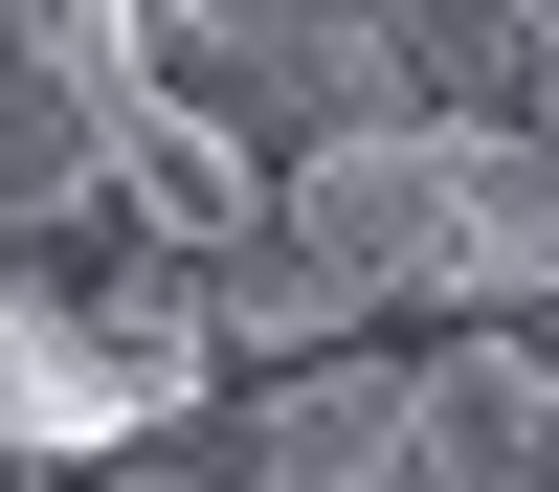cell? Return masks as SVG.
Masks as SVG:
<instances>
[{
	"label": "cell",
	"instance_id": "1",
	"mask_svg": "<svg viewBox=\"0 0 559 492\" xmlns=\"http://www.w3.org/2000/svg\"><path fill=\"white\" fill-rule=\"evenodd\" d=\"M292 224L358 313H559V134L537 112H381L292 157Z\"/></svg>",
	"mask_w": 559,
	"mask_h": 492
},
{
	"label": "cell",
	"instance_id": "2",
	"mask_svg": "<svg viewBox=\"0 0 559 492\" xmlns=\"http://www.w3.org/2000/svg\"><path fill=\"white\" fill-rule=\"evenodd\" d=\"M202 381L224 336L157 224H112V268H23V224H0V470H112V447L202 425Z\"/></svg>",
	"mask_w": 559,
	"mask_h": 492
},
{
	"label": "cell",
	"instance_id": "3",
	"mask_svg": "<svg viewBox=\"0 0 559 492\" xmlns=\"http://www.w3.org/2000/svg\"><path fill=\"white\" fill-rule=\"evenodd\" d=\"M157 89H202L247 157H336V134L426 112L403 0H157Z\"/></svg>",
	"mask_w": 559,
	"mask_h": 492
},
{
	"label": "cell",
	"instance_id": "4",
	"mask_svg": "<svg viewBox=\"0 0 559 492\" xmlns=\"http://www.w3.org/2000/svg\"><path fill=\"white\" fill-rule=\"evenodd\" d=\"M403 403H426V358H381V336L269 358V381L224 403V492H381L403 470Z\"/></svg>",
	"mask_w": 559,
	"mask_h": 492
},
{
	"label": "cell",
	"instance_id": "5",
	"mask_svg": "<svg viewBox=\"0 0 559 492\" xmlns=\"http://www.w3.org/2000/svg\"><path fill=\"white\" fill-rule=\"evenodd\" d=\"M112 202V68H90L68 0H0V224H90Z\"/></svg>",
	"mask_w": 559,
	"mask_h": 492
},
{
	"label": "cell",
	"instance_id": "6",
	"mask_svg": "<svg viewBox=\"0 0 559 492\" xmlns=\"http://www.w3.org/2000/svg\"><path fill=\"white\" fill-rule=\"evenodd\" d=\"M292 202V157H247V134L202 112V89H157V45H134V112H112V224H157V247H224V224Z\"/></svg>",
	"mask_w": 559,
	"mask_h": 492
},
{
	"label": "cell",
	"instance_id": "7",
	"mask_svg": "<svg viewBox=\"0 0 559 492\" xmlns=\"http://www.w3.org/2000/svg\"><path fill=\"white\" fill-rule=\"evenodd\" d=\"M179 268H202V336L247 358V381H269V358H336V336H358V291H336V247H313L292 202H269V224H224V247H179Z\"/></svg>",
	"mask_w": 559,
	"mask_h": 492
},
{
	"label": "cell",
	"instance_id": "8",
	"mask_svg": "<svg viewBox=\"0 0 559 492\" xmlns=\"http://www.w3.org/2000/svg\"><path fill=\"white\" fill-rule=\"evenodd\" d=\"M537 23H559V0H403L426 112H537Z\"/></svg>",
	"mask_w": 559,
	"mask_h": 492
},
{
	"label": "cell",
	"instance_id": "9",
	"mask_svg": "<svg viewBox=\"0 0 559 492\" xmlns=\"http://www.w3.org/2000/svg\"><path fill=\"white\" fill-rule=\"evenodd\" d=\"M112 492H224V425H157V447H112Z\"/></svg>",
	"mask_w": 559,
	"mask_h": 492
},
{
	"label": "cell",
	"instance_id": "10",
	"mask_svg": "<svg viewBox=\"0 0 559 492\" xmlns=\"http://www.w3.org/2000/svg\"><path fill=\"white\" fill-rule=\"evenodd\" d=\"M537 134H559V23H537Z\"/></svg>",
	"mask_w": 559,
	"mask_h": 492
},
{
	"label": "cell",
	"instance_id": "11",
	"mask_svg": "<svg viewBox=\"0 0 559 492\" xmlns=\"http://www.w3.org/2000/svg\"><path fill=\"white\" fill-rule=\"evenodd\" d=\"M537 336H559V313H537Z\"/></svg>",
	"mask_w": 559,
	"mask_h": 492
},
{
	"label": "cell",
	"instance_id": "12",
	"mask_svg": "<svg viewBox=\"0 0 559 492\" xmlns=\"http://www.w3.org/2000/svg\"><path fill=\"white\" fill-rule=\"evenodd\" d=\"M381 492H403V470H381Z\"/></svg>",
	"mask_w": 559,
	"mask_h": 492
}]
</instances>
